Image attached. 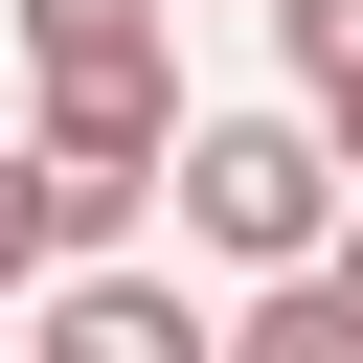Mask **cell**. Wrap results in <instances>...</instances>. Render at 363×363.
<instances>
[{
    "instance_id": "cell-1",
    "label": "cell",
    "mask_w": 363,
    "mask_h": 363,
    "mask_svg": "<svg viewBox=\"0 0 363 363\" xmlns=\"http://www.w3.org/2000/svg\"><path fill=\"white\" fill-rule=\"evenodd\" d=\"M0 23H23L45 159L113 182V204H159V159H182V45H159V0H0Z\"/></svg>"
},
{
    "instance_id": "cell-2",
    "label": "cell",
    "mask_w": 363,
    "mask_h": 363,
    "mask_svg": "<svg viewBox=\"0 0 363 363\" xmlns=\"http://www.w3.org/2000/svg\"><path fill=\"white\" fill-rule=\"evenodd\" d=\"M159 182H182V227H204L227 272H318V250H340V136H318V113H182Z\"/></svg>"
},
{
    "instance_id": "cell-3",
    "label": "cell",
    "mask_w": 363,
    "mask_h": 363,
    "mask_svg": "<svg viewBox=\"0 0 363 363\" xmlns=\"http://www.w3.org/2000/svg\"><path fill=\"white\" fill-rule=\"evenodd\" d=\"M45 363H227V340H204L159 272H91V250H68V295H45Z\"/></svg>"
},
{
    "instance_id": "cell-4",
    "label": "cell",
    "mask_w": 363,
    "mask_h": 363,
    "mask_svg": "<svg viewBox=\"0 0 363 363\" xmlns=\"http://www.w3.org/2000/svg\"><path fill=\"white\" fill-rule=\"evenodd\" d=\"M227 363H363V318H340V272H250V318H227Z\"/></svg>"
},
{
    "instance_id": "cell-5",
    "label": "cell",
    "mask_w": 363,
    "mask_h": 363,
    "mask_svg": "<svg viewBox=\"0 0 363 363\" xmlns=\"http://www.w3.org/2000/svg\"><path fill=\"white\" fill-rule=\"evenodd\" d=\"M68 250H91V204H68V159H0V295H23V272H68Z\"/></svg>"
},
{
    "instance_id": "cell-6",
    "label": "cell",
    "mask_w": 363,
    "mask_h": 363,
    "mask_svg": "<svg viewBox=\"0 0 363 363\" xmlns=\"http://www.w3.org/2000/svg\"><path fill=\"white\" fill-rule=\"evenodd\" d=\"M272 68H295V113H340L363 91V0H272Z\"/></svg>"
},
{
    "instance_id": "cell-7",
    "label": "cell",
    "mask_w": 363,
    "mask_h": 363,
    "mask_svg": "<svg viewBox=\"0 0 363 363\" xmlns=\"http://www.w3.org/2000/svg\"><path fill=\"white\" fill-rule=\"evenodd\" d=\"M318 272H340V318H363V204H340V250H318Z\"/></svg>"
},
{
    "instance_id": "cell-8",
    "label": "cell",
    "mask_w": 363,
    "mask_h": 363,
    "mask_svg": "<svg viewBox=\"0 0 363 363\" xmlns=\"http://www.w3.org/2000/svg\"><path fill=\"white\" fill-rule=\"evenodd\" d=\"M318 136H340V182H363V91H340V113H318Z\"/></svg>"
}]
</instances>
